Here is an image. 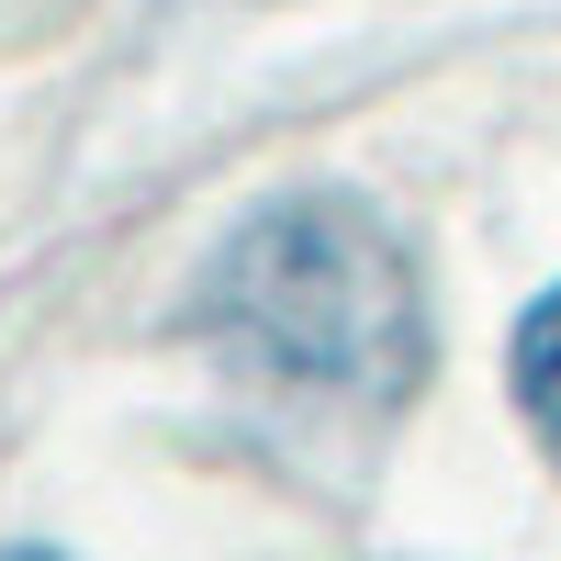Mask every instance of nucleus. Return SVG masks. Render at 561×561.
Listing matches in <instances>:
<instances>
[{"mask_svg":"<svg viewBox=\"0 0 561 561\" xmlns=\"http://www.w3.org/2000/svg\"><path fill=\"white\" fill-rule=\"evenodd\" d=\"M505 393H517V427L539 438V460L561 472V280L517 314V337H505Z\"/></svg>","mask_w":561,"mask_h":561,"instance_id":"f03ea898","label":"nucleus"},{"mask_svg":"<svg viewBox=\"0 0 561 561\" xmlns=\"http://www.w3.org/2000/svg\"><path fill=\"white\" fill-rule=\"evenodd\" d=\"M0 561H68V550H0Z\"/></svg>","mask_w":561,"mask_h":561,"instance_id":"7ed1b4c3","label":"nucleus"},{"mask_svg":"<svg viewBox=\"0 0 561 561\" xmlns=\"http://www.w3.org/2000/svg\"><path fill=\"white\" fill-rule=\"evenodd\" d=\"M192 325L280 404L393 415L427 382V270L359 192H270L192 280Z\"/></svg>","mask_w":561,"mask_h":561,"instance_id":"f257e3e1","label":"nucleus"}]
</instances>
